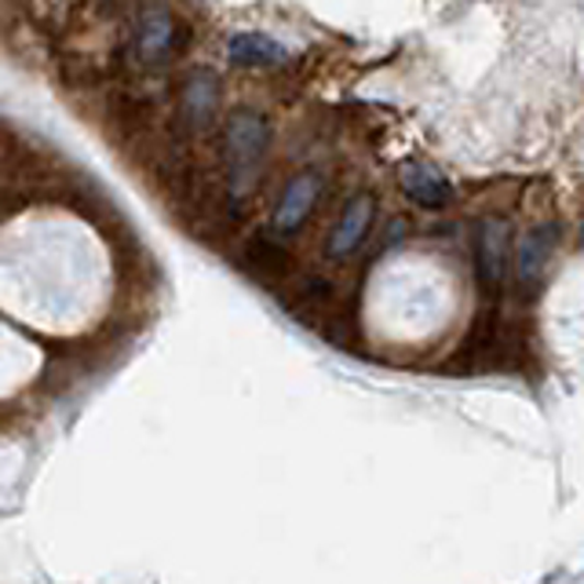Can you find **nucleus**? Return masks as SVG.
Returning a JSON list of instances; mask_svg holds the SVG:
<instances>
[{"label": "nucleus", "instance_id": "nucleus-1", "mask_svg": "<svg viewBox=\"0 0 584 584\" xmlns=\"http://www.w3.org/2000/svg\"><path fill=\"white\" fill-rule=\"evenodd\" d=\"M271 124L256 110H234L227 118V154H231V183L238 194H245L256 183V172L267 157Z\"/></svg>", "mask_w": 584, "mask_h": 584}, {"label": "nucleus", "instance_id": "nucleus-2", "mask_svg": "<svg viewBox=\"0 0 584 584\" xmlns=\"http://www.w3.org/2000/svg\"><path fill=\"white\" fill-rule=\"evenodd\" d=\"M475 274L486 293L500 289L504 274H508V223L494 220V216L475 231Z\"/></svg>", "mask_w": 584, "mask_h": 584}, {"label": "nucleus", "instance_id": "nucleus-3", "mask_svg": "<svg viewBox=\"0 0 584 584\" xmlns=\"http://www.w3.org/2000/svg\"><path fill=\"white\" fill-rule=\"evenodd\" d=\"M318 194H322V176H318V172H300V176H293L289 187L282 190L278 205H274V220H271L274 234L300 231L304 220L318 205Z\"/></svg>", "mask_w": 584, "mask_h": 584}, {"label": "nucleus", "instance_id": "nucleus-4", "mask_svg": "<svg viewBox=\"0 0 584 584\" xmlns=\"http://www.w3.org/2000/svg\"><path fill=\"white\" fill-rule=\"evenodd\" d=\"M555 249H559V227L555 223L533 227V231L522 238L515 274H519V285L526 293H537L544 285L548 267H552V260H555Z\"/></svg>", "mask_w": 584, "mask_h": 584}, {"label": "nucleus", "instance_id": "nucleus-5", "mask_svg": "<svg viewBox=\"0 0 584 584\" xmlns=\"http://www.w3.org/2000/svg\"><path fill=\"white\" fill-rule=\"evenodd\" d=\"M373 194H359V198L348 201V209L340 212V220L333 227V234H329V256L333 260H348L354 249L365 242V234H370V223H373Z\"/></svg>", "mask_w": 584, "mask_h": 584}, {"label": "nucleus", "instance_id": "nucleus-6", "mask_svg": "<svg viewBox=\"0 0 584 584\" xmlns=\"http://www.w3.org/2000/svg\"><path fill=\"white\" fill-rule=\"evenodd\" d=\"M398 183H403V190L417 205H423V209H445V205L453 201L450 179H445L442 172L434 168V165H428V162H406Z\"/></svg>", "mask_w": 584, "mask_h": 584}, {"label": "nucleus", "instance_id": "nucleus-7", "mask_svg": "<svg viewBox=\"0 0 584 584\" xmlns=\"http://www.w3.org/2000/svg\"><path fill=\"white\" fill-rule=\"evenodd\" d=\"M140 52L143 59L151 66H162L168 63V55L176 52V22L165 8H151L143 15V26H140Z\"/></svg>", "mask_w": 584, "mask_h": 584}, {"label": "nucleus", "instance_id": "nucleus-8", "mask_svg": "<svg viewBox=\"0 0 584 584\" xmlns=\"http://www.w3.org/2000/svg\"><path fill=\"white\" fill-rule=\"evenodd\" d=\"M227 55H231L234 66H282L289 59V52L267 33H234L227 41Z\"/></svg>", "mask_w": 584, "mask_h": 584}, {"label": "nucleus", "instance_id": "nucleus-9", "mask_svg": "<svg viewBox=\"0 0 584 584\" xmlns=\"http://www.w3.org/2000/svg\"><path fill=\"white\" fill-rule=\"evenodd\" d=\"M220 102V85L209 70H194L183 85V118H190L194 124H209Z\"/></svg>", "mask_w": 584, "mask_h": 584}, {"label": "nucleus", "instance_id": "nucleus-10", "mask_svg": "<svg viewBox=\"0 0 584 584\" xmlns=\"http://www.w3.org/2000/svg\"><path fill=\"white\" fill-rule=\"evenodd\" d=\"M245 263H252V271H260L263 278H285L293 271V252L274 238H252L245 245Z\"/></svg>", "mask_w": 584, "mask_h": 584}, {"label": "nucleus", "instance_id": "nucleus-11", "mask_svg": "<svg viewBox=\"0 0 584 584\" xmlns=\"http://www.w3.org/2000/svg\"><path fill=\"white\" fill-rule=\"evenodd\" d=\"M403 231H406V220H395L392 227H387V245H395L398 238H403Z\"/></svg>", "mask_w": 584, "mask_h": 584}]
</instances>
